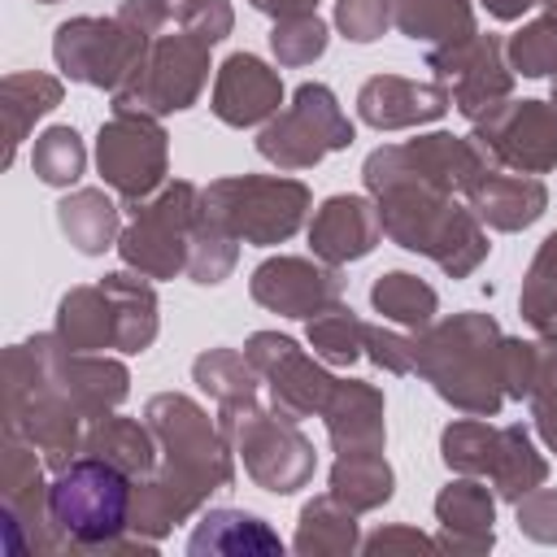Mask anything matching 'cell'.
<instances>
[{"instance_id": "cell-1", "label": "cell", "mask_w": 557, "mask_h": 557, "mask_svg": "<svg viewBox=\"0 0 557 557\" xmlns=\"http://www.w3.org/2000/svg\"><path fill=\"white\" fill-rule=\"evenodd\" d=\"M144 422L157 435L161 461L152 474L135 479L131 492V535L161 544L178 522L205 509V500L235 483V453L218 426L191 396L161 392L144 405Z\"/></svg>"}, {"instance_id": "cell-2", "label": "cell", "mask_w": 557, "mask_h": 557, "mask_svg": "<svg viewBox=\"0 0 557 557\" xmlns=\"http://www.w3.org/2000/svg\"><path fill=\"white\" fill-rule=\"evenodd\" d=\"M57 348L61 335H35L4 352V431L26 435L44 466L57 474L83 453L87 418L57 383Z\"/></svg>"}, {"instance_id": "cell-3", "label": "cell", "mask_w": 557, "mask_h": 557, "mask_svg": "<svg viewBox=\"0 0 557 557\" xmlns=\"http://www.w3.org/2000/svg\"><path fill=\"white\" fill-rule=\"evenodd\" d=\"M500 326L492 313H453L418 331V370L440 400L470 418H496L505 405Z\"/></svg>"}, {"instance_id": "cell-4", "label": "cell", "mask_w": 557, "mask_h": 557, "mask_svg": "<svg viewBox=\"0 0 557 557\" xmlns=\"http://www.w3.org/2000/svg\"><path fill=\"white\" fill-rule=\"evenodd\" d=\"M374 205L383 218V235L392 244H400L405 252L431 257L448 278L474 274L492 252L487 226L474 218L470 205H457L453 191L400 183V187L379 191Z\"/></svg>"}, {"instance_id": "cell-5", "label": "cell", "mask_w": 557, "mask_h": 557, "mask_svg": "<svg viewBox=\"0 0 557 557\" xmlns=\"http://www.w3.org/2000/svg\"><path fill=\"white\" fill-rule=\"evenodd\" d=\"M135 479L100 457H74L48 483V513L65 548H113L131 527Z\"/></svg>"}, {"instance_id": "cell-6", "label": "cell", "mask_w": 557, "mask_h": 557, "mask_svg": "<svg viewBox=\"0 0 557 557\" xmlns=\"http://www.w3.org/2000/svg\"><path fill=\"white\" fill-rule=\"evenodd\" d=\"M218 426L257 487L274 496H292L313 479L318 466L313 444L305 440L296 418L283 413L278 405H261L257 396L239 405H218Z\"/></svg>"}, {"instance_id": "cell-7", "label": "cell", "mask_w": 557, "mask_h": 557, "mask_svg": "<svg viewBox=\"0 0 557 557\" xmlns=\"http://www.w3.org/2000/svg\"><path fill=\"white\" fill-rule=\"evenodd\" d=\"M205 196V213L213 222H222L239 244H283L292 239L305 218H309V187L300 178H283V174H235V178H213L209 187H200Z\"/></svg>"}, {"instance_id": "cell-8", "label": "cell", "mask_w": 557, "mask_h": 557, "mask_svg": "<svg viewBox=\"0 0 557 557\" xmlns=\"http://www.w3.org/2000/svg\"><path fill=\"white\" fill-rule=\"evenodd\" d=\"M205 213V196L196 183L174 178L157 187L148 200L131 205V226L117 235V257L126 270L144 278H174L187 274V239Z\"/></svg>"}, {"instance_id": "cell-9", "label": "cell", "mask_w": 557, "mask_h": 557, "mask_svg": "<svg viewBox=\"0 0 557 557\" xmlns=\"http://www.w3.org/2000/svg\"><path fill=\"white\" fill-rule=\"evenodd\" d=\"M492 170V161L483 157V148L470 135H448V131H431L418 135L409 144H383L366 157L361 165V183L370 196L400 187V183H422L435 191H453L466 196V187Z\"/></svg>"}, {"instance_id": "cell-10", "label": "cell", "mask_w": 557, "mask_h": 557, "mask_svg": "<svg viewBox=\"0 0 557 557\" xmlns=\"http://www.w3.org/2000/svg\"><path fill=\"white\" fill-rule=\"evenodd\" d=\"M352 139L357 131L339 109L335 91L326 83H300L292 91V104L261 126L257 152L278 170H313L326 152H339Z\"/></svg>"}, {"instance_id": "cell-11", "label": "cell", "mask_w": 557, "mask_h": 557, "mask_svg": "<svg viewBox=\"0 0 557 557\" xmlns=\"http://www.w3.org/2000/svg\"><path fill=\"white\" fill-rule=\"evenodd\" d=\"M148 48H152V39L139 35L135 26H126L122 17H70L52 35L57 70L74 83L104 87L109 96L135 78Z\"/></svg>"}, {"instance_id": "cell-12", "label": "cell", "mask_w": 557, "mask_h": 557, "mask_svg": "<svg viewBox=\"0 0 557 557\" xmlns=\"http://www.w3.org/2000/svg\"><path fill=\"white\" fill-rule=\"evenodd\" d=\"M209 44L191 39L187 30L178 35H157L144 65L135 70V78L113 91V109L126 113H148V117H165V113H183L200 100L205 83H209Z\"/></svg>"}, {"instance_id": "cell-13", "label": "cell", "mask_w": 557, "mask_h": 557, "mask_svg": "<svg viewBox=\"0 0 557 557\" xmlns=\"http://www.w3.org/2000/svg\"><path fill=\"white\" fill-rule=\"evenodd\" d=\"M96 170L126 200V209L148 200L157 187H165L170 144H165L161 117L113 109V117L100 122V135H96Z\"/></svg>"}, {"instance_id": "cell-14", "label": "cell", "mask_w": 557, "mask_h": 557, "mask_svg": "<svg viewBox=\"0 0 557 557\" xmlns=\"http://www.w3.org/2000/svg\"><path fill=\"white\" fill-rule=\"evenodd\" d=\"M44 457L39 448L17 435L4 431L0 444V518H4V535L9 548H30V553H61V535L52 527L48 513V483H44Z\"/></svg>"}, {"instance_id": "cell-15", "label": "cell", "mask_w": 557, "mask_h": 557, "mask_svg": "<svg viewBox=\"0 0 557 557\" xmlns=\"http://www.w3.org/2000/svg\"><path fill=\"white\" fill-rule=\"evenodd\" d=\"M426 70H435V83L448 87L453 109L470 122L492 113L496 104L509 100L513 91V70L505 61V39L500 35H466L453 44H440L426 52Z\"/></svg>"}, {"instance_id": "cell-16", "label": "cell", "mask_w": 557, "mask_h": 557, "mask_svg": "<svg viewBox=\"0 0 557 557\" xmlns=\"http://www.w3.org/2000/svg\"><path fill=\"white\" fill-rule=\"evenodd\" d=\"M492 170L548 174L557 165V104L553 100H505L483 113L470 131Z\"/></svg>"}, {"instance_id": "cell-17", "label": "cell", "mask_w": 557, "mask_h": 557, "mask_svg": "<svg viewBox=\"0 0 557 557\" xmlns=\"http://www.w3.org/2000/svg\"><path fill=\"white\" fill-rule=\"evenodd\" d=\"M248 361L257 366L261 383L270 387V405H278L283 413H292L296 422L300 418H313L322 413L335 379L318 366V357H309L296 339L278 335V331H252L248 344H244Z\"/></svg>"}, {"instance_id": "cell-18", "label": "cell", "mask_w": 557, "mask_h": 557, "mask_svg": "<svg viewBox=\"0 0 557 557\" xmlns=\"http://www.w3.org/2000/svg\"><path fill=\"white\" fill-rule=\"evenodd\" d=\"M248 292L261 309L283 318H313L344 296L339 265H326L318 257H270L252 270Z\"/></svg>"}, {"instance_id": "cell-19", "label": "cell", "mask_w": 557, "mask_h": 557, "mask_svg": "<svg viewBox=\"0 0 557 557\" xmlns=\"http://www.w3.org/2000/svg\"><path fill=\"white\" fill-rule=\"evenodd\" d=\"M283 104V78L257 52H231L213 78V117L226 126H265Z\"/></svg>"}, {"instance_id": "cell-20", "label": "cell", "mask_w": 557, "mask_h": 557, "mask_svg": "<svg viewBox=\"0 0 557 557\" xmlns=\"http://www.w3.org/2000/svg\"><path fill=\"white\" fill-rule=\"evenodd\" d=\"M453 109V96L444 83H418L400 74H374L357 91V117L374 131H409L440 122Z\"/></svg>"}, {"instance_id": "cell-21", "label": "cell", "mask_w": 557, "mask_h": 557, "mask_svg": "<svg viewBox=\"0 0 557 557\" xmlns=\"http://www.w3.org/2000/svg\"><path fill=\"white\" fill-rule=\"evenodd\" d=\"M383 239V218L379 205L366 196H326L309 222V248L326 265H348L374 252Z\"/></svg>"}, {"instance_id": "cell-22", "label": "cell", "mask_w": 557, "mask_h": 557, "mask_svg": "<svg viewBox=\"0 0 557 557\" xmlns=\"http://www.w3.org/2000/svg\"><path fill=\"white\" fill-rule=\"evenodd\" d=\"M435 522H440V553H457V557H479L496 544V492H487V483L479 474H461L453 479L440 496H435Z\"/></svg>"}, {"instance_id": "cell-23", "label": "cell", "mask_w": 557, "mask_h": 557, "mask_svg": "<svg viewBox=\"0 0 557 557\" xmlns=\"http://www.w3.org/2000/svg\"><path fill=\"white\" fill-rule=\"evenodd\" d=\"M466 205L474 209V218L492 231H527L531 222L544 218L548 209V187L540 183V174H505V170H483L470 187H466Z\"/></svg>"}, {"instance_id": "cell-24", "label": "cell", "mask_w": 557, "mask_h": 557, "mask_svg": "<svg viewBox=\"0 0 557 557\" xmlns=\"http://www.w3.org/2000/svg\"><path fill=\"white\" fill-rule=\"evenodd\" d=\"M322 418H326V435H331L335 457L383 453L387 426H383V392L374 383L335 379V387H331V396L322 405Z\"/></svg>"}, {"instance_id": "cell-25", "label": "cell", "mask_w": 557, "mask_h": 557, "mask_svg": "<svg viewBox=\"0 0 557 557\" xmlns=\"http://www.w3.org/2000/svg\"><path fill=\"white\" fill-rule=\"evenodd\" d=\"M57 383L61 392L74 400V409L91 422L100 413H113L126 392H131V370L117 361V357H104V352H74V348H57Z\"/></svg>"}, {"instance_id": "cell-26", "label": "cell", "mask_w": 557, "mask_h": 557, "mask_svg": "<svg viewBox=\"0 0 557 557\" xmlns=\"http://www.w3.org/2000/svg\"><path fill=\"white\" fill-rule=\"evenodd\" d=\"M187 553L191 557H257V553H283V540L257 513L209 509V513H200V522L187 540Z\"/></svg>"}, {"instance_id": "cell-27", "label": "cell", "mask_w": 557, "mask_h": 557, "mask_svg": "<svg viewBox=\"0 0 557 557\" xmlns=\"http://www.w3.org/2000/svg\"><path fill=\"white\" fill-rule=\"evenodd\" d=\"M83 457H100V461L126 470L131 479H144L157 470L161 448H157V435L148 422H135L122 413H100L83 431Z\"/></svg>"}, {"instance_id": "cell-28", "label": "cell", "mask_w": 557, "mask_h": 557, "mask_svg": "<svg viewBox=\"0 0 557 557\" xmlns=\"http://www.w3.org/2000/svg\"><path fill=\"white\" fill-rule=\"evenodd\" d=\"M65 87L52 74L39 70H17L0 78V113H4V165H13L22 139L35 131L39 117H48L61 104Z\"/></svg>"}, {"instance_id": "cell-29", "label": "cell", "mask_w": 557, "mask_h": 557, "mask_svg": "<svg viewBox=\"0 0 557 557\" xmlns=\"http://www.w3.org/2000/svg\"><path fill=\"white\" fill-rule=\"evenodd\" d=\"M57 335L74 352H104L117 348V309L100 283L70 287L57 305Z\"/></svg>"}, {"instance_id": "cell-30", "label": "cell", "mask_w": 557, "mask_h": 557, "mask_svg": "<svg viewBox=\"0 0 557 557\" xmlns=\"http://www.w3.org/2000/svg\"><path fill=\"white\" fill-rule=\"evenodd\" d=\"M57 226L78 252L100 257L104 248H117L122 209L113 205V196H104V187H78L57 205Z\"/></svg>"}, {"instance_id": "cell-31", "label": "cell", "mask_w": 557, "mask_h": 557, "mask_svg": "<svg viewBox=\"0 0 557 557\" xmlns=\"http://www.w3.org/2000/svg\"><path fill=\"white\" fill-rule=\"evenodd\" d=\"M292 548H296L300 557H344V553H357V548H361L357 513H352L344 500H335L331 492H326V496H313V500L300 509Z\"/></svg>"}, {"instance_id": "cell-32", "label": "cell", "mask_w": 557, "mask_h": 557, "mask_svg": "<svg viewBox=\"0 0 557 557\" xmlns=\"http://www.w3.org/2000/svg\"><path fill=\"white\" fill-rule=\"evenodd\" d=\"M100 287L109 292V300L117 309V352H144L157 339V292H152V283L135 270H117V274H104Z\"/></svg>"}, {"instance_id": "cell-33", "label": "cell", "mask_w": 557, "mask_h": 557, "mask_svg": "<svg viewBox=\"0 0 557 557\" xmlns=\"http://www.w3.org/2000/svg\"><path fill=\"white\" fill-rule=\"evenodd\" d=\"M392 26L409 39L431 48L474 35V4L470 0H392Z\"/></svg>"}, {"instance_id": "cell-34", "label": "cell", "mask_w": 557, "mask_h": 557, "mask_svg": "<svg viewBox=\"0 0 557 557\" xmlns=\"http://www.w3.org/2000/svg\"><path fill=\"white\" fill-rule=\"evenodd\" d=\"M492 492L509 505H518L527 492L544 487L548 479V461L535 453V440L522 422H509L500 426V453H496V466H492Z\"/></svg>"}, {"instance_id": "cell-35", "label": "cell", "mask_w": 557, "mask_h": 557, "mask_svg": "<svg viewBox=\"0 0 557 557\" xmlns=\"http://www.w3.org/2000/svg\"><path fill=\"white\" fill-rule=\"evenodd\" d=\"M326 483H331V496L344 500L352 513H370L392 500L396 474L383 453H348V457H335Z\"/></svg>"}, {"instance_id": "cell-36", "label": "cell", "mask_w": 557, "mask_h": 557, "mask_svg": "<svg viewBox=\"0 0 557 557\" xmlns=\"http://www.w3.org/2000/svg\"><path fill=\"white\" fill-rule=\"evenodd\" d=\"M370 305H374V313H383L387 322L409 326V331H426V326L435 322V313H440L435 287L422 283V278L409 274V270H387V274H379L374 287H370Z\"/></svg>"}, {"instance_id": "cell-37", "label": "cell", "mask_w": 557, "mask_h": 557, "mask_svg": "<svg viewBox=\"0 0 557 557\" xmlns=\"http://www.w3.org/2000/svg\"><path fill=\"white\" fill-rule=\"evenodd\" d=\"M191 379L218 405H239L261 392V374L248 361V352H239V348H205L191 361Z\"/></svg>"}, {"instance_id": "cell-38", "label": "cell", "mask_w": 557, "mask_h": 557, "mask_svg": "<svg viewBox=\"0 0 557 557\" xmlns=\"http://www.w3.org/2000/svg\"><path fill=\"white\" fill-rule=\"evenodd\" d=\"M518 313L531 331H540L544 339L557 335V231L544 235V244L535 248L527 278H522V296H518Z\"/></svg>"}, {"instance_id": "cell-39", "label": "cell", "mask_w": 557, "mask_h": 557, "mask_svg": "<svg viewBox=\"0 0 557 557\" xmlns=\"http://www.w3.org/2000/svg\"><path fill=\"white\" fill-rule=\"evenodd\" d=\"M496 453H500V426L483 422V418H457L444 426L440 435V457L448 470L457 474H479L487 479L492 466H496Z\"/></svg>"}, {"instance_id": "cell-40", "label": "cell", "mask_w": 557, "mask_h": 557, "mask_svg": "<svg viewBox=\"0 0 557 557\" xmlns=\"http://www.w3.org/2000/svg\"><path fill=\"white\" fill-rule=\"evenodd\" d=\"M305 339H309V348H313L318 361H326V366H352L366 352V322L348 305H331V309H322V313L309 318Z\"/></svg>"}, {"instance_id": "cell-41", "label": "cell", "mask_w": 557, "mask_h": 557, "mask_svg": "<svg viewBox=\"0 0 557 557\" xmlns=\"http://www.w3.org/2000/svg\"><path fill=\"white\" fill-rule=\"evenodd\" d=\"M235 261H239V239L222 222L200 213V222L191 226V239H187V274H191V283L213 287L235 270Z\"/></svg>"}, {"instance_id": "cell-42", "label": "cell", "mask_w": 557, "mask_h": 557, "mask_svg": "<svg viewBox=\"0 0 557 557\" xmlns=\"http://www.w3.org/2000/svg\"><path fill=\"white\" fill-rule=\"evenodd\" d=\"M505 61L522 78H548V74H557V13L544 9L540 17L522 22V30H513L505 39Z\"/></svg>"}, {"instance_id": "cell-43", "label": "cell", "mask_w": 557, "mask_h": 557, "mask_svg": "<svg viewBox=\"0 0 557 557\" xmlns=\"http://www.w3.org/2000/svg\"><path fill=\"white\" fill-rule=\"evenodd\" d=\"M30 165H35V178H39V183H48V187H70V183H78V174L87 170V148H83V139H78L74 126H48L44 135H35Z\"/></svg>"}, {"instance_id": "cell-44", "label": "cell", "mask_w": 557, "mask_h": 557, "mask_svg": "<svg viewBox=\"0 0 557 557\" xmlns=\"http://www.w3.org/2000/svg\"><path fill=\"white\" fill-rule=\"evenodd\" d=\"M326 22L318 13H296V17H278L270 30V52L278 65H313L326 52Z\"/></svg>"}, {"instance_id": "cell-45", "label": "cell", "mask_w": 557, "mask_h": 557, "mask_svg": "<svg viewBox=\"0 0 557 557\" xmlns=\"http://www.w3.org/2000/svg\"><path fill=\"white\" fill-rule=\"evenodd\" d=\"M527 400H531V418H535L540 440L557 453V339L540 344V374H535V387Z\"/></svg>"}, {"instance_id": "cell-46", "label": "cell", "mask_w": 557, "mask_h": 557, "mask_svg": "<svg viewBox=\"0 0 557 557\" xmlns=\"http://www.w3.org/2000/svg\"><path fill=\"white\" fill-rule=\"evenodd\" d=\"M174 26L213 48V44H222V39L231 35L235 13H231V0H178Z\"/></svg>"}, {"instance_id": "cell-47", "label": "cell", "mask_w": 557, "mask_h": 557, "mask_svg": "<svg viewBox=\"0 0 557 557\" xmlns=\"http://www.w3.org/2000/svg\"><path fill=\"white\" fill-rule=\"evenodd\" d=\"M335 26L352 44H374L392 26V0H335Z\"/></svg>"}, {"instance_id": "cell-48", "label": "cell", "mask_w": 557, "mask_h": 557, "mask_svg": "<svg viewBox=\"0 0 557 557\" xmlns=\"http://www.w3.org/2000/svg\"><path fill=\"white\" fill-rule=\"evenodd\" d=\"M366 352L387 374H413L418 370V335H400V331L366 322Z\"/></svg>"}, {"instance_id": "cell-49", "label": "cell", "mask_w": 557, "mask_h": 557, "mask_svg": "<svg viewBox=\"0 0 557 557\" xmlns=\"http://www.w3.org/2000/svg\"><path fill=\"white\" fill-rule=\"evenodd\" d=\"M540 374V344L531 339H500V379H505V396L527 400Z\"/></svg>"}, {"instance_id": "cell-50", "label": "cell", "mask_w": 557, "mask_h": 557, "mask_svg": "<svg viewBox=\"0 0 557 557\" xmlns=\"http://www.w3.org/2000/svg\"><path fill=\"white\" fill-rule=\"evenodd\" d=\"M518 531L535 544H557V487H535L518 505Z\"/></svg>"}, {"instance_id": "cell-51", "label": "cell", "mask_w": 557, "mask_h": 557, "mask_svg": "<svg viewBox=\"0 0 557 557\" xmlns=\"http://www.w3.org/2000/svg\"><path fill=\"white\" fill-rule=\"evenodd\" d=\"M370 557H392V553H440V540L422 535L418 527H383L370 540H361Z\"/></svg>"}, {"instance_id": "cell-52", "label": "cell", "mask_w": 557, "mask_h": 557, "mask_svg": "<svg viewBox=\"0 0 557 557\" xmlns=\"http://www.w3.org/2000/svg\"><path fill=\"white\" fill-rule=\"evenodd\" d=\"M113 17H122L126 26H135V30L148 35V39L165 35V26H170V9H165V0H122Z\"/></svg>"}, {"instance_id": "cell-53", "label": "cell", "mask_w": 557, "mask_h": 557, "mask_svg": "<svg viewBox=\"0 0 557 557\" xmlns=\"http://www.w3.org/2000/svg\"><path fill=\"white\" fill-rule=\"evenodd\" d=\"M252 9H261V13H270L274 22L278 17H296V13H313L318 9V0H248Z\"/></svg>"}, {"instance_id": "cell-54", "label": "cell", "mask_w": 557, "mask_h": 557, "mask_svg": "<svg viewBox=\"0 0 557 557\" xmlns=\"http://www.w3.org/2000/svg\"><path fill=\"white\" fill-rule=\"evenodd\" d=\"M479 4H483L496 22H518V17H522V13H531L540 0H479Z\"/></svg>"}, {"instance_id": "cell-55", "label": "cell", "mask_w": 557, "mask_h": 557, "mask_svg": "<svg viewBox=\"0 0 557 557\" xmlns=\"http://www.w3.org/2000/svg\"><path fill=\"white\" fill-rule=\"evenodd\" d=\"M540 4H544V9H548V13H557V0H540Z\"/></svg>"}, {"instance_id": "cell-56", "label": "cell", "mask_w": 557, "mask_h": 557, "mask_svg": "<svg viewBox=\"0 0 557 557\" xmlns=\"http://www.w3.org/2000/svg\"><path fill=\"white\" fill-rule=\"evenodd\" d=\"M553 104H557V74H553Z\"/></svg>"}, {"instance_id": "cell-57", "label": "cell", "mask_w": 557, "mask_h": 557, "mask_svg": "<svg viewBox=\"0 0 557 557\" xmlns=\"http://www.w3.org/2000/svg\"><path fill=\"white\" fill-rule=\"evenodd\" d=\"M39 4H57V0H39Z\"/></svg>"}, {"instance_id": "cell-58", "label": "cell", "mask_w": 557, "mask_h": 557, "mask_svg": "<svg viewBox=\"0 0 557 557\" xmlns=\"http://www.w3.org/2000/svg\"><path fill=\"white\" fill-rule=\"evenodd\" d=\"M548 339H557V335H548Z\"/></svg>"}]
</instances>
